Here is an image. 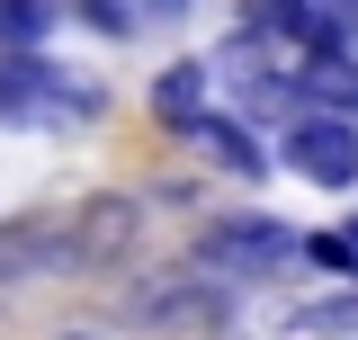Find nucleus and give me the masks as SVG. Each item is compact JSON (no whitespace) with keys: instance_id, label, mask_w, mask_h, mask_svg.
I'll return each mask as SVG.
<instances>
[{"instance_id":"nucleus-14","label":"nucleus","mask_w":358,"mask_h":340,"mask_svg":"<svg viewBox=\"0 0 358 340\" xmlns=\"http://www.w3.org/2000/svg\"><path fill=\"white\" fill-rule=\"evenodd\" d=\"M134 9H143V18H179L188 0H134Z\"/></svg>"},{"instance_id":"nucleus-3","label":"nucleus","mask_w":358,"mask_h":340,"mask_svg":"<svg viewBox=\"0 0 358 340\" xmlns=\"http://www.w3.org/2000/svg\"><path fill=\"white\" fill-rule=\"evenodd\" d=\"M287 170H305L322 188H350L358 179V126L341 108H305V117L287 126Z\"/></svg>"},{"instance_id":"nucleus-8","label":"nucleus","mask_w":358,"mask_h":340,"mask_svg":"<svg viewBox=\"0 0 358 340\" xmlns=\"http://www.w3.org/2000/svg\"><path fill=\"white\" fill-rule=\"evenodd\" d=\"M296 99L358 117V63H350V54H296Z\"/></svg>"},{"instance_id":"nucleus-4","label":"nucleus","mask_w":358,"mask_h":340,"mask_svg":"<svg viewBox=\"0 0 358 340\" xmlns=\"http://www.w3.org/2000/svg\"><path fill=\"white\" fill-rule=\"evenodd\" d=\"M54 269H81L72 224H0V278H54Z\"/></svg>"},{"instance_id":"nucleus-9","label":"nucleus","mask_w":358,"mask_h":340,"mask_svg":"<svg viewBox=\"0 0 358 340\" xmlns=\"http://www.w3.org/2000/svg\"><path fill=\"white\" fill-rule=\"evenodd\" d=\"M287 332H296V340H358V287H350V296H322V304H296Z\"/></svg>"},{"instance_id":"nucleus-12","label":"nucleus","mask_w":358,"mask_h":340,"mask_svg":"<svg viewBox=\"0 0 358 340\" xmlns=\"http://www.w3.org/2000/svg\"><path fill=\"white\" fill-rule=\"evenodd\" d=\"M72 18L108 27V36H134V27H143V9H134V0H72Z\"/></svg>"},{"instance_id":"nucleus-15","label":"nucleus","mask_w":358,"mask_h":340,"mask_svg":"<svg viewBox=\"0 0 358 340\" xmlns=\"http://www.w3.org/2000/svg\"><path fill=\"white\" fill-rule=\"evenodd\" d=\"M341 233H350V242H358V215H350V224H341Z\"/></svg>"},{"instance_id":"nucleus-7","label":"nucleus","mask_w":358,"mask_h":340,"mask_svg":"<svg viewBox=\"0 0 358 340\" xmlns=\"http://www.w3.org/2000/svg\"><path fill=\"white\" fill-rule=\"evenodd\" d=\"M152 117L171 134H206L215 126V108H206V63H171V72L152 81Z\"/></svg>"},{"instance_id":"nucleus-6","label":"nucleus","mask_w":358,"mask_h":340,"mask_svg":"<svg viewBox=\"0 0 358 340\" xmlns=\"http://www.w3.org/2000/svg\"><path fill=\"white\" fill-rule=\"evenodd\" d=\"M126 313H134V323H152V332H215L233 304H224L215 287H143Z\"/></svg>"},{"instance_id":"nucleus-13","label":"nucleus","mask_w":358,"mask_h":340,"mask_svg":"<svg viewBox=\"0 0 358 340\" xmlns=\"http://www.w3.org/2000/svg\"><path fill=\"white\" fill-rule=\"evenodd\" d=\"M305 260H322V269L358 278V242H350V233H305Z\"/></svg>"},{"instance_id":"nucleus-10","label":"nucleus","mask_w":358,"mask_h":340,"mask_svg":"<svg viewBox=\"0 0 358 340\" xmlns=\"http://www.w3.org/2000/svg\"><path fill=\"white\" fill-rule=\"evenodd\" d=\"M45 27H54V0H0V45H18V54H36Z\"/></svg>"},{"instance_id":"nucleus-2","label":"nucleus","mask_w":358,"mask_h":340,"mask_svg":"<svg viewBox=\"0 0 358 340\" xmlns=\"http://www.w3.org/2000/svg\"><path fill=\"white\" fill-rule=\"evenodd\" d=\"M305 251L287 224H260V215H233L215 233H197V269L206 278H268V269H287V260Z\"/></svg>"},{"instance_id":"nucleus-11","label":"nucleus","mask_w":358,"mask_h":340,"mask_svg":"<svg viewBox=\"0 0 358 340\" xmlns=\"http://www.w3.org/2000/svg\"><path fill=\"white\" fill-rule=\"evenodd\" d=\"M206 143H215V162L224 170H242V179H260V143H251V134H242V126H233V117H215V126H206Z\"/></svg>"},{"instance_id":"nucleus-1","label":"nucleus","mask_w":358,"mask_h":340,"mask_svg":"<svg viewBox=\"0 0 358 340\" xmlns=\"http://www.w3.org/2000/svg\"><path fill=\"white\" fill-rule=\"evenodd\" d=\"M45 108L54 117H99L108 99H99V81H63V72H45L36 54L0 45V126H36Z\"/></svg>"},{"instance_id":"nucleus-5","label":"nucleus","mask_w":358,"mask_h":340,"mask_svg":"<svg viewBox=\"0 0 358 340\" xmlns=\"http://www.w3.org/2000/svg\"><path fill=\"white\" fill-rule=\"evenodd\" d=\"M134 197H90L81 215H72V251H81V269H108V260L134 251Z\"/></svg>"}]
</instances>
